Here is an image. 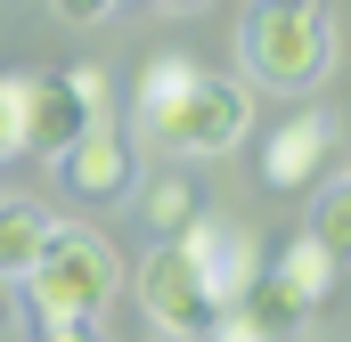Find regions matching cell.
<instances>
[{"mask_svg":"<svg viewBox=\"0 0 351 342\" xmlns=\"http://www.w3.org/2000/svg\"><path fill=\"white\" fill-rule=\"evenodd\" d=\"M131 122L139 139L172 147V155H229L245 131H254V90L229 82V74H204L196 57H147L139 74V98H131Z\"/></svg>","mask_w":351,"mask_h":342,"instance_id":"6da1fadb","label":"cell"},{"mask_svg":"<svg viewBox=\"0 0 351 342\" xmlns=\"http://www.w3.org/2000/svg\"><path fill=\"white\" fill-rule=\"evenodd\" d=\"M237 57L245 74L278 98H311L335 66V25L319 0H254L245 25H237Z\"/></svg>","mask_w":351,"mask_h":342,"instance_id":"7a4b0ae2","label":"cell"},{"mask_svg":"<svg viewBox=\"0 0 351 342\" xmlns=\"http://www.w3.org/2000/svg\"><path fill=\"white\" fill-rule=\"evenodd\" d=\"M16 285H25L33 318H98L114 302V285H123V261H114V245L98 228H49L41 261Z\"/></svg>","mask_w":351,"mask_h":342,"instance_id":"3957f363","label":"cell"},{"mask_svg":"<svg viewBox=\"0 0 351 342\" xmlns=\"http://www.w3.org/2000/svg\"><path fill=\"white\" fill-rule=\"evenodd\" d=\"M90 122H106V74L74 66V74H33L25 82V155H66Z\"/></svg>","mask_w":351,"mask_h":342,"instance_id":"277c9868","label":"cell"},{"mask_svg":"<svg viewBox=\"0 0 351 342\" xmlns=\"http://www.w3.org/2000/svg\"><path fill=\"white\" fill-rule=\"evenodd\" d=\"M139 310L164 326V334H180V342H196L221 310H213V293H204V277H196V261H188V245H156V253L139 261Z\"/></svg>","mask_w":351,"mask_h":342,"instance_id":"5b68a950","label":"cell"},{"mask_svg":"<svg viewBox=\"0 0 351 342\" xmlns=\"http://www.w3.org/2000/svg\"><path fill=\"white\" fill-rule=\"evenodd\" d=\"M188 261H196V277H204V293H213V310H237V293L254 285V269H262V245H254V228H237V220H196L188 237Z\"/></svg>","mask_w":351,"mask_h":342,"instance_id":"8992f818","label":"cell"},{"mask_svg":"<svg viewBox=\"0 0 351 342\" xmlns=\"http://www.w3.org/2000/svg\"><path fill=\"white\" fill-rule=\"evenodd\" d=\"M327 155H335V114L302 106L294 122L269 131V147H262V187H269V196H302V187H319Z\"/></svg>","mask_w":351,"mask_h":342,"instance_id":"52a82bcc","label":"cell"},{"mask_svg":"<svg viewBox=\"0 0 351 342\" xmlns=\"http://www.w3.org/2000/svg\"><path fill=\"white\" fill-rule=\"evenodd\" d=\"M58 171H66V187L74 196H90V204H123L131 196V131H114V122H90L82 139L58 155Z\"/></svg>","mask_w":351,"mask_h":342,"instance_id":"ba28073f","label":"cell"},{"mask_svg":"<svg viewBox=\"0 0 351 342\" xmlns=\"http://www.w3.org/2000/svg\"><path fill=\"white\" fill-rule=\"evenodd\" d=\"M237 310H245V318H254L269 342H286L294 326H302V318H311V310H319V302H311V293H302V285H294L278 261H262V269H254V285L237 293Z\"/></svg>","mask_w":351,"mask_h":342,"instance_id":"9c48e42d","label":"cell"},{"mask_svg":"<svg viewBox=\"0 0 351 342\" xmlns=\"http://www.w3.org/2000/svg\"><path fill=\"white\" fill-rule=\"evenodd\" d=\"M139 220H147V237L156 245H172V237H188L196 220H204V196L188 187V171H156V179H139Z\"/></svg>","mask_w":351,"mask_h":342,"instance_id":"30bf717a","label":"cell"},{"mask_svg":"<svg viewBox=\"0 0 351 342\" xmlns=\"http://www.w3.org/2000/svg\"><path fill=\"white\" fill-rule=\"evenodd\" d=\"M49 212L41 204H16V196H0V277H25L33 261H41V245H49Z\"/></svg>","mask_w":351,"mask_h":342,"instance_id":"8fae6325","label":"cell"},{"mask_svg":"<svg viewBox=\"0 0 351 342\" xmlns=\"http://www.w3.org/2000/svg\"><path fill=\"white\" fill-rule=\"evenodd\" d=\"M278 269H286V277H294V285H302L311 302H327V285H335V261H327V245H319L311 228H302V237H294V245L278 253Z\"/></svg>","mask_w":351,"mask_h":342,"instance_id":"7c38bea8","label":"cell"},{"mask_svg":"<svg viewBox=\"0 0 351 342\" xmlns=\"http://www.w3.org/2000/svg\"><path fill=\"white\" fill-rule=\"evenodd\" d=\"M311 237L327 245V261H335V269L351 261V179H335V196H319V212H311Z\"/></svg>","mask_w":351,"mask_h":342,"instance_id":"4fadbf2b","label":"cell"},{"mask_svg":"<svg viewBox=\"0 0 351 342\" xmlns=\"http://www.w3.org/2000/svg\"><path fill=\"white\" fill-rule=\"evenodd\" d=\"M8 155H25V82L0 74V163Z\"/></svg>","mask_w":351,"mask_h":342,"instance_id":"5bb4252c","label":"cell"},{"mask_svg":"<svg viewBox=\"0 0 351 342\" xmlns=\"http://www.w3.org/2000/svg\"><path fill=\"white\" fill-rule=\"evenodd\" d=\"M33 342H106V334H98V318H41Z\"/></svg>","mask_w":351,"mask_h":342,"instance_id":"9a60e30c","label":"cell"},{"mask_svg":"<svg viewBox=\"0 0 351 342\" xmlns=\"http://www.w3.org/2000/svg\"><path fill=\"white\" fill-rule=\"evenodd\" d=\"M204 342H269V334L254 326V318H245V310H221V318L204 326Z\"/></svg>","mask_w":351,"mask_h":342,"instance_id":"2e32d148","label":"cell"},{"mask_svg":"<svg viewBox=\"0 0 351 342\" xmlns=\"http://www.w3.org/2000/svg\"><path fill=\"white\" fill-rule=\"evenodd\" d=\"M49 8H58L66 25H106V16H114L123 0H49Z\"/></svg>","mask_w":351,"mask_h":342,"instance_id":"e0dca14e","label":"cell"},{"mask_svg":"<svg viewBox=\"0 0 351 342\" xmlns=\"http://www.w3.org/2000/svg\"><path fill=\"white\" fill-rule=\"evenodd\" d=\"M16 310H25V285H16V277H0V326H8Z\"/></svg>","mask_w":351,"mask_h":342,"instance_id":"ac0fdd59","label":"cell"},{"mask_svg":"<svg viewBox=\"0 0 351 342\" xmlns=\"http://www.w3.org/2000/svg\"><path fill=\"white\" fill-rule=\"evenodd\" d=\"M156 8H180V16H188V8H213V0H156Z\"/></svg>","mask_w":351,"mask_h":342,"instance_id":"d6986e66","label":"cell"}]
</instances>
